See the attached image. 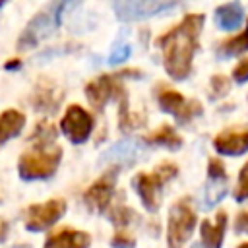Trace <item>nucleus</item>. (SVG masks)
I'll list each match as a JSON object with an SVG mask.
<instances>
[{
	"instance_id": "1",
	"label": "nucleus",
	"mask_w": 248,
	"mask_h": 248,
	"mask_svg": "<svg viewBox=\"0 0 248 248\" xmlns=\"http://www.w3.org/2000/svg\"><path fill=\"white\" fill-rule=\"evenodd\" d=\"M203 21V14H188L172 29L157 39V45L163 50V66L174 81L186 79L192 72V62L200 46Z\"/></svg>"
},
{
	"instance_id": "2",
	"label": "nucleus",
	"mask_w": 248,
	"mask_h": 248,
	"mask_svg": "<svg viewBox=\"0 0 248 248\" xmlns=\"http://www.w3.org/2000/svg\"><path fill=\"white\" fill-rule=\"evenodd\" d=\"M62 161V147L58 145H35L25 151L17 161V172L21 180H45L50 178Z\"/></svg>"
},
{
	"instance_id": "3",
	"label": "nucleus",
	"mask_w": 248,
	"mask_h": 248,
	"mask_svg": "<svg viewBox=\"0 0 248 248\" xmlns=\"http://www.w3.org/2000/svg\"><path fill=\"white\" fill-rule=\"evenodd\" d=\"M178 174V167L170 161H165L153 169V172H138L132 178V186L140 196L147 211H157L161 205L163 186Z\"/></svg>"
},
{
	"instance_id": "4",
	"label": "nucleus",
	"mask_w": 248,
	"mask_h": 248,
	"mask_svg": "<svg viewBox=\"0 0 248 248\" xmlns=\"http://www.w3.org/2000/svg\"><path fill=\"white\" fill-rule=\"evenodd\" d=\"M68 8V4L64 2H56V4H48L46 8H43L39 14H35V17L25 25L23 33L17 39V48H31L35 45H39L43 39H46L60 23L62 19V12Z\"/></svg>"
},
{
	"instance_id": "5",
	"label": "nucleus",
	"mask_w": 248,
	"mask_h": 248,
	"mask_svg": "<svg viewBox=\"0 0 248 248\" xmlns=\"http://www.w3.org/2000/svg\"><path fill=\"white\" fill-rule=\"evenodd\" d=\"M196 223L198 219H196V211L192 209L190 198H180L169 211V221H167L169 248H184V244L194 232Z\"/></svg>"
},
{
	"instance_id": "6",
	"label": "nucleus",
	"mask_w": 248,
	"mask_h": 248,
	"mask_svg": "<svg viewBox=\"0 0 248 248\" xmlns=\"http://www.w3.org/2000/svg\"><path fill=\"white\" fill-rule=\"evenodd\" d=\"M157 103L163 112L172 114L178 122H192L196 116L202 114V105L196 99H186L176 89H170L167 85H159L157 89Z\"/></svg>"
},
{
	"instance_id": "7",
	"label": "nucleus",
	"mask_w": 248,
	"mask_h": 248,
	"mask_svg": "<svg viewBox=\"0 0 248 248\" xmlns=\"http://www.w3.org/2000/svg\"><path fill=\"white\" fill-rule=\"evenodd\" d=\"M124 95H126V89L120 83L118 76L103 74V76L91 79L85 85V97H87L89 105L95 110H103L108 101H112V99H118L120 101Z\"/></svg>"
},
{
	"instance_id": "8",
	"label": "nucleus",
	"mask_w": 248,
	"mask_h": 248,
	"mask_svg": "<svg viewBox=\"0 0 248 248\" xmlns=\"http://www.w3.org/2000/svg\"><path fill=\"white\" fill-rule=\"evenodd\" d=\"M116 176H118V167L107 170L101 178H97L83 194V202L87 205L89 211L95 213H103L110 207L112 203V196L116 190Z\"/></svg>"
},
{
	"instance_id": "9",
	"label": "nucleus",
	"mask_w": 248,
	"mask_h": 248,
	"mask_svg": "<svg viewBox=\"0 0 248 248\" xmlns=\"http://www.w3.org/2000/svg\"><path fill=\"white\" fill-rule=\"evenodd\" d=\"M66 213V202L56 198L45 203H35L27 207L25 213V229L31 232H41L50 229L62 215Z\"/></svg>"
},
{
	"instance_id": "10",
	"label": "nucleus",
	"mask_w": 248,
	"mask_h": 248,
	"mask_svg": "<svg viewBox=\"0 0 248 248\" xmlns=\"http://www.w3.org/2000/svg\"><path fill=\"white\" fill-rule=\"evenodd\" d=\"M62 134L72 143H83L93 132V116L79 105H70L60 120Z\"/></svg>"
},
{
	"instance_id": "11",
	"label": "nucleus",
	"mask_w": 248,
	"mask_h": 248,
	"mask_svg": "<svg viewBox=\"0 0 248 248\" xmlns=\"http://www.w3.org/2000/svg\"><path fill=\"white\" fill-rule=\"evenodd\" d=\"M174 2H161V0H124V2H114V12L118 19L122 21H136L151 16H159L170 8H174Z\"/></svg>"
},
{
	"instance_id": "12",
	"label": "nucleus",
	"mask_w": 248,
	"mask_h": 248,
	"mask_svg": "<svg viewBox=\"0 0 248 248\" xmlns=\"http://www.w3.org/2000/svg\"><path fill=\"white\" fill-rule=\"evenodd\" d=\"M229 190V178H227V170L225 165L221 163V159L211 157L207 163V182H205V207H211L215 203H219L225 194Z\"/></svg>"
},
{
	"instance_id": "13",
	"label": "nucleus",
	"mask_w": 248,
	"mask_h": 248,
	"mask_svg": "<svg viewBox=\"0 0 248 248\" xmlns=\"http://www.w3.org/2000/svg\"><path fill=\"white\" fill-rule=\"evenodd\" d=\"M213 149L219 155L238 157L248 151V128H227L213 138Z\"/></svg>"
},
{
	"instance_id": "14",
	"label": "nucleus",
	"mask_w": 248,
	"mask_h": 248,
	"mask_svg": "<svg viewBox=\"0 0 248 248\" xmlns=\"http://www.w3.org/2000/svg\"><path fill=\"white\" fill-rule=\"evenodd\" d=\"M89 232L76 229H60L45 240V248H89Z\"/></svg>"
},
{
	"instance_id": "15",
	"label": "nucleus",
	"mask_w": 248,
	"mask_h": 248,
	"mask_svg": "<svg viewBox=\"0 0 248 248\" xmlns=\"http://www.w3.org/2000/svg\"><path fill=\"white\" fill-rule=\"evenodd\" d=\"M225 229H227V213L225 211H219L215 221L203 219L200 225L202 248H221L223 238H225Z\"/></svg>"
},
{
	"instance_id": "16",
	"label": "nucleus",
	"mask_w": 248,
	"mask_h": 248,
	"mask_svg": "<svg viewBox=\"0 0 248 248\" xmlns=\"http://www.w3.org/2000/svg\"><path fill=\"white\" fill-rule=\"evenodd\" d=\"M64 93L52 83V81H46L43 79L41 83H37L35 87V93L31 97V103L37 110H56V107L60 105Z\"/></svg>"
},
{
	"instance_id": "17",
	"label": "nucleus",
	"mask_w": 248,
	"mask_h": 248,
	"mask_svg": "<svg viewBox=\"0 0 248 248\" xmlns=\"http://www.w3.org/2000/svg\"><path fill=\"white\" fill-rule=\"evenodd\" d=\"M215 21L223 31H234L244 21V8L240 2H227L215 8Z\"/></svg>"
},
{
	"instance_id": "18",
	"label": "nucleus",
	"mask_w": 248,
	"mask_h": 248,
	"mask_svg": "<svg viewBox=\"0 0 248 248\" xmlns=\"http://www.w3.org/2000/svg\"><path fill=\"white\" fill-rule=\"evenodd\" d=\"M25 126V114L16 110V108H8L0 114V147L10 141L12 138L19 136V132Z\"/></svg>"
},
{
	"instance_id": "19",
	"label": "nucleus",
	"mask_w": 248,
	"mask_h": 248,
	"mask_svg": "<svg viewBox=\"0 0 248 248\" xmlns=\"http://www.w3.org/2000/svg\"><path fill=\"white\" fill-rule=\"evenodd\" d=\"M145 141L151 143V145H163V147H169V149H178L182 145V138L169 124H163L161 128H157L151 134H147Z\"/></svg>"
},
{
	"instance_id": "20",
	"label": "nucleus",
	"mask_w": 248,
	"mask_h": 248,
	"mask_svg": "<svg viewBox=\"0 0 248 248\" xmlns=\"http://www.w3.org/2000/svg\"><path fill=\"white\" fill-rule=\"evenodd\" d=\"M217 50L221 56H238V54L246 52L248 50V27L244 31H240L238 35H232L227 41H223L217 46Z\"/></svg>"
},
{
	"instance_id": "21",
	"label": "nucleus",
	"mask_w": 248,
	"mask_h": 248,
	"mask_svg": "<svg viewBox=\"0 0 248 248\" xmlns=\"http://www.w3.org/2000/svg\"><path fill=\"white\" fill-rule=\"evenodd\" d=\"M118 122H120V130L122 132H130L138 126H143L145 116H140V112H132L128 107V99L126 95L120 99V110H118Z\"/></svg>"
},
{
	"instance_id": "22",
	"label": "nucleus",
	"mask_w": 248,
	"mask_h": 248,
	"mask_svg": "<svg viewBox=\"0 0 248 248\" xmlns=\"http://www.w3.org/2000/svg\"><path fill=\"white\" fill-rule=\"evenodd\" d=\"M138 153V145L134 141H120L105 153V161H130Z\"/></svg>"
},
{
	"instance_id": "23",
	"label": "nucleus",
	"mask_w": 248,
	"mask_h": 248,
	"mask_svg": "<svg viewBox=\"0 0 248 248\" xmlns=\"http://www.w3.org/2000/svg\"><path fill=\"white\" fill-rule=\"evenodd\" d=\"M29 140H33L35 145H52L56 140V128L50 122H39Z\"/></svg>"
},
{
	"instance_id": "24",
	"label": "nucleus",
	"mask_w": 248,
	"mask_h": 248,
	"mask_svg": "<svg viewBox=\"0 0 248 248\" xmlns=\"http://www.w3.org/2000/svg\"><path fill=\"white\" fill-rule=\"evenodd\" d=\"M110 221L114 223V225H118V227H128L130 223H134L136 221V211L134 209H130L128 205H114V207H110Z\"/></svg>"
},
{
	"instance_id": "25",
	"label": "nucleus",
	"mask_w": 248,
	"mask_h": 248,
	"mask_svg": "<svg viewBox=\"0 0 248 248\" xmlns=\"http://www.w3.org/2000/svg\"><path fill=\"white\" fill-rule=\"evenodd\" d=\"M234 200L236 202H246L248 200V163H244L242 169H240L236 190H234Z\"/></svg>"
},
{
	"instance_id": "26",
	"label": "nucleus",
	"mask_w": 248,
	"mask_h": 248,
	"mask_svg": "<svg viewBox=\"0 0 248 248\" xmlns=\"http://www.w3.org/2000/svg\"><path fill=\"white\" fill-rule=\"evenodd\" d=\"M110 244H112V248H134L136 246V238L128 231H116L112 240H110Z\"/></svg>"
},
{
	"instance_id": "27",
	"label": "nucleus",
	"mask_w": 248,
	"mask_h": 248,
	"mask_svg": "<svg viewBox=\"0 0 248 248\" xmlns=\"http://www.w3.org/2000/svg\"><path fill=\"white\" fill-rule=\"evenodd\" d=\"M128 56H130V45L120 43V45L112 46V52H110V56H108V62H110V64H120V62H126Z\"/></svg>"
},
{
	"instance_id": "28",
	"label": "nucleus",
	"mask_w": 248,
	"mask_h": 248,
	"mask_svg": "<svg viewBox=\"0 0 248 248\" xmlns=\"http://www.w3.org/2000/svg\"><path fill=\"white\" fill-rule=\"evenodd\" d=\"M229 87H231V79L229 78H225V76H213L211 78V91H213V95L223 97V95H227Z\"/></svg>"
},
{
	"instance_id": "29",
	"label": "nucleus",
	"mask_w": 248,
	"mask_h": 248,
	"mask_svg": "<svg viewBox=\"0 0 248 248\" xmlns=\"http://www.w3.org/2000/svg\"><path fill=\"white\" fill-rule=\"evenodd\" d=\"M232 78H234V81H238V83L248 81V58H242V60L236 64V68L232 70Z\"/></svg>"
},
{
	"instance_id": "30",
	"label": "nucleus",
	"mask_w": 248,
	"mask_h": 248,
	"mask_svg": "<svg viewBox=\"0 0 248 248\" xmlns=\"http://www.w3.org/2000/svg\"><path fill=\"white\" fill-rule=\"evenodd\" d=\"M234 231H236L238 234H246V232H248V211H240V213L236 215Z\"/></svg>"
},
{
	"instance_id": "31",
	"label": "nucleus",
	"mask_w": 248,
	"mask_h": 248,
	"mask_svg": "<svg viewBox=\"0 0 248 248\" xmlns=\"http://www.w3.org/2000/svg\"><path fill=\"white\" fill-rule=\"evenodd\" d=\"M8 231H10V225H8V221L0 219V242H4V240H6V236H8Z\"/></svg>"
},
{
	"instance_id": "32",
	"label": "nucleus",
	"mask_w": 248,
	"mask_h": 248,
	"mask_svg": "<svg viewBox=\"0 0 248 248\" xmlns=\"http://www.w3.org/2000/svg\"><path fill=\"white\" fill-rule=\"evenodd\" d=\"M19 66H21V62H19V60H10V62H6V64H4V68H6V70H16V68H19Z\"/></svg>"
},
{
	"instance_id": "33",
	"label": "nucleus",
	"mask_w": 248,
	"mask_h": 248,
	"mask_svg": "<svg viewBox=\"0 0 248 248\" xmlns=\"http://www.w3.org/2000/svg\"><path fill=\"white\" fill-rule=\"evenodd\" d=\"M238 248H248V242H242V244H240Z\"/></svg>"
}]
</instances>
